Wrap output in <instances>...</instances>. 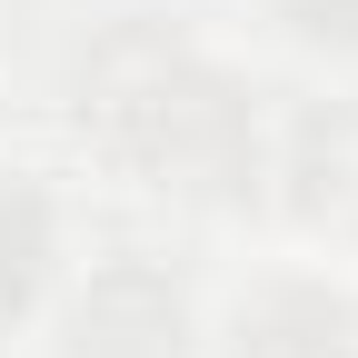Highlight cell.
<instances>
[{
	"label": "cell",
	"mask_w": 358,
	"mask_h": 358,
	"mask_svg": "<svg viewBox=\"0 0 358 358\" xmlns=\"http://www.w3.org/2000/svg\"><path fill=\"white\" fill-rule=\"evenodd\" d=\"M189 289L150 259L90 268L80 299L60 308V358H189Z\"/></svg>",
	"instance_id": "obj_2"
},
{
	"label": "cell",
	"mask_w": 358,
	"mask_h": 358,
	"mask_svg": "<svg viewBox=\"0 0 358 358\" xmlns=\"http://www.w3.org/2000/svg\"><path fill=\"white\" fill-rule=\"evenodd\" d=\"M259 179H279V199H289L299 229L358 239V100H299L268 129Z\"/></svg>",
	"instance_id": "obj_3"
},
{
	"label": "cell",
	"mask_w": 358,
	"mask_h": 358,
	"mask_svg": "<svg viewBox=\"0 0 358 358\" xmlns=\"http://www.w3.org/2000/svg\"><path fill=\"white\" fill-rule=\"evenodd\" d=\"M219 358H358V299L329 279H259L219 329Z\"/></svg>",
	"instance_id": "obj_4"
},
{
	"label": "cell",
	"mask_w": 358,
	"mask_h": 358,
	"mask_svg": "<svg viewBox=\"0 0 358 358\" xmlns=\"http://www.w3.org/2000/svg\"><path fill=\"white\" fill-rule=\"evenodd\" d=\"M60 289V199L0 159V329H20Z\"/></svg>",
	"instance_id": "obj_5"
},
{
	"label": "cell",
	"mask_w": 358,
	"mask_h": 358,
	"mask_svg": "<svg viewBox=\"0 0 358 358\" xmlns=\"http://www.w3.org/2000/svg\"><path fill=\"white\" fill-rule=\"evenodd\" d=\"M268 20H279L299 50H319V60H358V0H259Z\"/></svg>",
	"instance_id": "obj_6"
},
{
	"label": "cell",
	"mask_w": 358,
	"mask_h": 358,
	"mask_svg": "<svg viewBox=\"0 0 358 358\" xmlns=\"http://www.w3.org/2000/svg\"><path fill=\"white\" fill-rule=\"evenodd\" d=\"M70 120L120 179L169 199H249L268 129L239 70H219L169 20H110L70 70Z\"/></svg>",
	"instance_id": "obj_1"
}]
</instances>
